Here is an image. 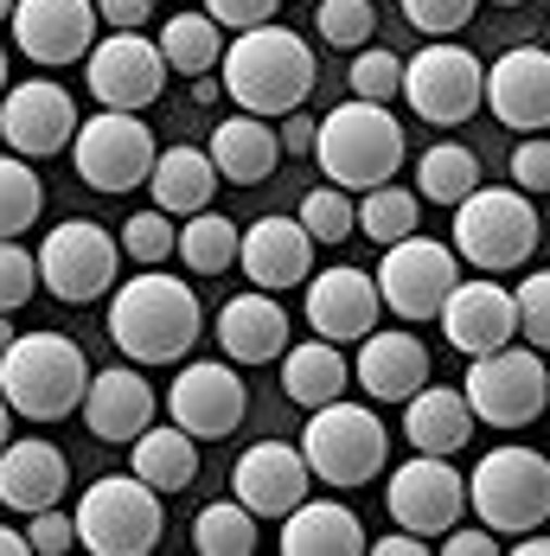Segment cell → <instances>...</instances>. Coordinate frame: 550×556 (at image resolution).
<instances>
[{"label":"cell","mask_w":550,"mask_h":556,"mask_svg":"<svg viewBox=\"0 0 550 556\" xmlns=\"http://www.w3.org/2000/svg\"><path fill=\"white\" fill-rule=\"evenodd\" d=\"M487 110L518 128L545 135L550 128V46H512L487 64Z\"/></svg>","instance_id":"21"},{"label":"cell","mask_w":550,"mask_h":556,"mask_svg":"<svg viewBox=\"0 0 550 556\" xmlns=\"http://www.w3.org/2000/svg\"><path fill=\"white\" fill-rule=\"evenodd\" d=\"M224 97L237 103V110L250 115H288L301 110L308 97H314V84H321V71H314V46L301 39V33H288V26H250V33H237L230 46H224Z\"/></svg>","instance_id":"1"},{"label":"cell","mask_w":550,"mask_h":556,"mask_svg":"<svg viewBox=\"0 0 550 556\" xmlns=\"http://www.w3.org/2000/svg\"><path fill=\"white\" fill-rule=\"evenodd\" d=\"M545 46H550V26H545Z\"/></svg>","instance_id":"61"},{"label":"cell","mask_w":550,"mask_h":556,"mask_svg":"<svg viewBox=\"0 0 550 556\" xmlns=\"http://www.w3.org/2000/svg\"><path fill=\"white\" fill-rule=\"evenodd\" d=\"M39 288H46V281H39V256L20 250L13 237H0V314H20Z\"/></svg>","instance_id":"44"},{"label":"cell","mask_w":550,"mask_h":556,"mask_svg":"<svg viewBox=\"0 0 550 556\" xmlns=\"http://www.w3.org/2000/svg\"><path fill=\"white\" fill-rule=\"evenodd\" d=\"M13 46L33 58V64H84L90 46L103 39L97 26H103V13H97V0H20L13 7Z\"/></svg>","instance_id":"17"},{"label":"cell","mask_w":550,"mask_h":556,"mask_svg":"<svg viewBox=\"0 0 550 556\" xmlns=\"http://www.w3.org/2000/svg\"><path fill=\"white\" fill-rule=\"evenodd\" d=\"M423 551H429V538H416V531H403V525L372 544V556H423Z\"/></svg>","instance_id":"53"},{"label":"cell","mask_w":550,"mask_h":556,"mask_svg":"<svg viewBox=\"0 0 550 556\" xmlns=\"http://www.w3.org/2000/svg\"><path fill=\"white\" fill-rule=\"evenodd\" d=\"M243 409H250V390H243L230 358H192V365H179V378L166 390V416L186 435H199V442L237 435L243 429Z\"/></svg>","instance_id":"15"},{"label":"cell","mask_w":550,"mask_h":556,"mask_svg":"<svg viewBox=\"0 0 550 556\" xmlns=\"http://www.w3.org/2000/svg\"><path fill=\"white\" fill-rule=\"evenodd\" d=\"M346 84H352V97H365V103H390V97H403V58L385 52V46H359Z\"/></svg>","instance_id":"42"},{"label":"cell","mask_w":550,"mask_h":556,"mask_svg":"<svg viewBox=\"0 0 550 556\" xmlns=\"http://www.w3.org/2000/svg\"><path fill=\"white\" fill-rule=\"evenodd\" d=\"M518 556H550V531H525V544H512Z\"/></svg>","instance_id":"55"},{"label":"cell","mask_w":550,"mask_h":556,"mask_svg":"<svg viewBox=\"0 0 550 556\" xmlns=\"http://www.w3.org/2000/svg\"><path fill=\"white\" fill-rule=\"evenodd\" d=\"M359 551H372V538L339 500H301L282 518V556H359Z\"/></svg>","instance_id":"29"},{"label":"cell","mask_w":550,"mask_h":556,"mask_svg":"<svg viewBox=\"0 0 550 556\" xmlns=\"http://www.w3.org/2000/svg\"><path fill=\"white\" fill-rule=\"evenodd\" d=\"M199 327H205L199 294L179 276L148 269V276H135V281H115L110 339L122 345V358H135V365H179L192 352Z\"/></svg>","instance_id":"2"},{"label":"cell","mask_w":550,"mask_h":556,"mask_svg":"<svg viewBox=\"0 0 550 556\" xmlns=\"http://www.w3.org/2000/svg\"><path fill=\"white\" fill-rule=\"evenodd\" d=\"M441 339L461 352V358H487L499 345L518 339V294L499 288V281H454L448 307H441Z\"/></svg>","instance_id":"19"},{"label":"cell","mask_w":550,"mask_h":556,"mask_svg":"<svg viewBox=\"0 0 550 556\" xmlns=\"http://www.w3.org/2000/svg\"><path fill=\"white\" fill-rule=\"evenodd\" d=\"M416 224H423V199L403 192V186H372V192L359 199V230H365L372 243H397V237H410Z\"/></svg>","instance_id":"39"},{"label":"cell","mask_w":550,"mask_h":556,"mask_svg":"<svg viewBox=\"0 0 550 556\" xmlns=\"http://www.w3.org/2000/svg\"><path fill=\"white\" fill-rule=\"evenodd\" d=\"M212 161H218V173L230 186H263L275 173V161H282V135L270 128V115L237 110L230 122L212 128Z\"/></svg>","instance_id":"30"},{"label":"cell","mask_w":550,"mask_h":556,"mask_svg":"<svg viewBox=\"0 0 550 556\" xmlns=\"http://www.w3.org/2000/svg\"><path fill=\"white\" fill-rule=\"evenodd\" d=\"M71 493V460L52 442H7L0 447V505L7 511H46Z\"/></svg>","instance_id":"27"},{"label":"cell","mask_w":550,"mask_h":556,"mask_svg":"<svg viewBox=\"0 0 550 556\" xmlns=\"http://www.w3.org/2000/svg\"><path fill=\"white\" fill-rule=\"evenodd\" d=\"M0 97H7V52H0Z\"/></svg>","instance_id":"59"},{"label":"cell","mask_w":550,"mask_h":556,"mask_svg":"<svg viewBox=\"0 0 550 556\" xmlns=\"http://www.w3.org/2000/svg\"><path fill=\"white\" fill-rule=\"evenodd\" d=\"M397 7H403V20H410L416 33L448 39V33H461V26L474 20V7H480V0H397Z\"/></svg>","instance_id":"46"},{"label":"cell","mask_w":550,"mask_h":556,"mask_svg":"<svg viewBox=\"0 0 550 556\" xmlns=\"http://www.w3.org/2000/svg\"><path fill=\"white\" fill-rule=\"evenodd\" d=\"M282 0H205V13L218 20L224 33H250V26H270Z\"/></svg>","instance_id":"49"},{"label":"cell","mask_w":550,"mask_h":556,"mask_svg":"<svg viewBox=\"0 0 550 556\" xmlns=\"http://www.w3.org/2000/svg\"><path fill=\"white\" fill-rule=\"evenodd\" d=\"M84 84H90V97L103 103V110H148V103H161L166 90V58L154 39H141V33H103L90 58H84Z\"/></svg>","instance_id":"16"},{"label":"cell","mask_w":550,"mask_h":556,"mask_svg":"<svg viewBox=\"0 0 550 556\" xmlns=\"http://www.w3.org/2000/svg\"><path fill=\"white\" fill-rule=\"evenodd\" d=\"M295 218L314 230V243H346V237L359 230V205L346 199V186H333V179H327V186H314V192L301 199V212H295Z\"/></svg>","instance_id":"40"},{"label":"cell","mask_w":550,"mask_h":556,"mask_svg":"<svg viewBox=\"0 0 550 556\" xmlns=\"http://www.w3.org/2000/svg\"><path fill=\"white\" fill-rule=\"evenodd\" d=\"M218 345L230 365H270L288 352V307L270 288H250L218 307Z\"/></svg>","instance_id":"26"},{"label":"cell","mask_w":550,"mask_h":556,"mask_svg":"<svg viewBox=\"0 0 550 556\" xmlns=\"http://www.w3.org/2000/svg\"><path fill=\"white\" fill-rule=\"evenodd\" d=\"M26 538H33V551H39V556L84 551V544H77V511H58V505H46V511H33V518H26Z\"/></svg>","instance_id":"47"},{"label":"cell","mask_w":550,"mask_h":556,"mask_svg":"<svg viewBox=\"0 0 550 556\" xmlns=\"http://www.w3.org/2000/svg\"><path fill=\"white\" fill-rule=\"evenodd\" d=\"M416 186H423V205H461L474 186H480V161H474V148H461V141H436V148H423V161H416Z\"/></svg>","instance_id":"36"},{"label":"cell","mask_w":550,"mask_h":556,"mask_svg":"<svg viewBox=\"0 0 550 556\" xmlns=\"http://www.w3.org/2000/svg\"><path fill=\"white\" fill-rule=\"evenodd\" d=\"M275 135H282V154H314V135H321V128H314V122H308L301 110H288Z\"/></svg>","instance_id":"52"},{"label":"cell","mask_w":550,"mask_h":556,"mask_svg":"<svg viewBox=\"0 0 550 556\" xmlns=\"http://www.w3.org/2000/svg\"><path fill=\"white\" fill-rule=\"evenodd\" d=\"M441 551H448V556H493L499 551V531H493V525H467V531L454 525Z\"/></svg>","instance_id":"51"},{"label":"cell","mask_w":550,"mask_h":556,"mask_svg":"<svg viewBox=\"0 0 550 556\" xmlns=\"http://www.w3.org/2000/svg\"><path fill=\"white\" fill-rule=\"evenodd\" d=\"M390 525L416 531V538H448L467 511V480L454 473V454H410L390 473Z\"/></svg>","instance_id":"14"},{"label":"cell","mask_w":550,"mask_h":556,"mask_svg":"<svg viewBox=\"0 0 550 556\" xmlns=\"http://www.w3.org/2000/svg\"><path fill=\"white\" fill-rule=\"evenodd\" d=\"M474 403L467 390H448V384H423L410 403H403V435L416 454H461L474 442Z\"/></svg>","instance_id":"28"},{"label":"cell","mask_w":550,"mask_h":556,"mask_svg":"<svg viewBox=\"0 0 550 556\" xmlns=\"http://www.w3.org/2000/svg\"><path fill=\"white\" fill-rule=\"evenodd\" d=\"M301 454H308L314 480H327V486H365V480L385 473L390 435H385V422H378L365 403H346V396H339V403L308 409Z\"/></svg>","instance_id":"8"},{"label":"cell","mask_w":550,"mask_h":556,"mask_svg":"<svg viewBox=\"0 0 550 556\" xmlns=\"http://www.w3.org/2000/svg\"><path fill=\"white\" fill-rule=\"evenodd\" d=\"M97 13H103L110 33H141L148 13H154V0H97Z\"/></svg>","instance_id":"50"},{"label":"cell","mask_w":550,"mask_h":556,"mask_svg":"<svg viewBox=\"0 0 550 556\" xmlns=\"http://www.w3.org/2000/svg\"><path fill=\"white\" fill-rule=\"evenodd\" d=\"M518 333H525V345L550 352V269L518 281Z\"/></svg>","instance_id":"45"},{"label":"cell","mask_w":550,"mask_h":556,"mask_svg":"<svg viewBox=\"0 0 550 556\" xmlns=\"http://www.w3.org/2000/svg\"><path fill=\"white\" fill-rule=\"evenodd\" d=\"M128 473H141L154 493H186L199 480V435H186L179 422H166V429L148 422L128 442Z\"/></svg>","instance_id":"33"},{"label":"cell","mask_w":550,"mask_h":556,"mask_svg":"<svg viewBox=\"0 0 550 556\" xmlns=\"http://www.w3.org/2000/svg\"><path fill=\"white\" fill-rule=\"evenodd\" d=\"M512 186L525 192H550V135H532L512 148Z\"/></svg>","instance_id":"48"},{"label":"cell","mask_w":550,"mask_h":556,"mask_svg":"<svg viewBox=\"0 0 550 556\" xmlns=\"http://www.w3.org/2000/svg\"><path fill=\"white\" fill-rule=\"evenodd\" d=\"M467 505L480 511V525H493L499 538L545 531V518H550V460L538 454V447H518V442L480 454V467H474V480H467Z\"/></svg>","instance_id":"7"},{"label":"cell","mask_w":550,"mask_h":556,"mask_svg":"<svg viewBox=\"0 0 550 556\" xmlns=\"http://www.w3.org/2000/svg\"><path fill=\"white\" fill-rule=\"evenodd\" d=\"M352 384V365H346V352L333 345V339H301V345H288L282 352V396L288 403H301V409H321V403H339Z\"/></svg>","instance_id":"32"},{"label":"cell","mask_w":550,"mask_h":556,"mask_svg":"<svg viewBox=\"0 0 550 556\" xmlns=\"http://www.w3.org/2000/svg\"><path fill=\"white\" fill-rule=\"evenodd\" d=\"M352 384L372 403H410L429 384V345L416 333H365L352 358Z\"/></svg>","instance_id":"25"},{"label":"cell","mask_w":550,"mask_h":556,"mask_svg":"<svg viewBox=\"0 0 550 556\" xmlns=\"http://www.w3.org/2000/svg\"><path fill=\"white\" fill-rule=\"evenodd\" d=\"M0 556H33V538L13 531V525H0Z\"/></svg>","instance_id":"54"},{"label":"cell","mask_w":550,"mask_h":556,"mask_svg":"<svg viewBox=\"0 0 550 556\" xmlns=\"http://www.w3.org/2000/svg\"><path fill=\"white\" fill-rule=\"evenodd\" d=\"M115 269H122V243L90 218L52 224V237L39 243V281L64 307H90V301L115 294Z\"/></svg>","instance_id":"13"},{"label":"cell","mask_w":550,"mask_h":556,"mask_svg":"<svg viewBox=\"0 0 550 556\" xmlns=\"http://www.w3.org/2000/svg\"><path fill=\"white\" fill-rule=\"evenodd\" d=\"M218 161H212V148H166L154 173H148V192H154V205H161L166 218H192V212H205L212 205V192H218Z\"/></svg>","instance_id":"31"},{"label":"cell","mask_w":550,"mask_h":556,"mask_svg":"<svg viewBox=\"0 0 550 556\" xmlns=\"http://www.w3.org/2000/svg\"><path fill=\"white\" fill-rule=\"evenodd\" d=\"M46 212V186H39V173L26 167V154H0V237H20V230H33Z\"/></svg>","instance_id":"38"},{"label":"cell","mask_w":550,"mask_h":556,"mask_svg":"<svg viewBox=\"0 0 550 556\" xmlns=\"http://www.w3.org/2000/svg\"><path fill=\"white\" fill-rule=\"evenodd\" d=\"M403 154H410L403 122L385 103H365V97L339 103L321 122V135H314V161H321V173H327L333 186H365V192L390 186L397 167H403Z\"/></svg>","instance_id":"4"},{"label":"cell","mask_w":550,"mask_h":556,"mask_svg":"<svg viewBox=\"0 0 550 556\" xmlns=\"http://www.w3.org/2000/svg\"><path fill=\"white\" fill-rule=\"evenodd\" d=\"M237 269L250 276V288H301L314 276V230L301 218H257L243 230Z\"/></svg>","instance_id":"23"},{"label":"cell","mask_w":550,"mask_h":556,"mask_svg":"<svg viewBox=\"0 0 550 556\" xmlns=\"http://www.w3.org/2000/svg\"><path fill=\"white\" fill-rule=\"evenodd\" d=\"M7 422H13V403H7V396H0V447L13 442V429H7Z\"/></svg>","instance_id":"56"},{"label":"cell","mask_w":550,"mask_h":556,"mask_svg":"<svg viewBox=\"0 0 550 556\" xmlns=\"http://www.w3.org/2000/svg\"><path fill=\"white\" fill-rule=\"evenodd\" d=\"M314 33H321L327 46H339V52H359V46H372V33H378V7H372V0H321Z\"/></svg>","instance_id":"41"},{"label":"cell","mask_w":550,"mask_h":556,"mask_svg":"<svg viewBox=\"0 0 550 556\" xmlns=\"http://www.w3.org/2000/svg\"><path fill=\"white\" fill-rule=\"evenodd\" d=\"M84 390H90V358L77 352V339L20 333L0 352V396L26 422H58L71 409H84Z\"/></svg>","instance_id":"3"},{"label":"cell","mask_w":550,"mask_h":556,"mask_svg":"<svg viewBox=\"0 0 550 556\" xmlns=\"http://www.w3.org/2000/svg\"><path fill=\"white\" fill-rule=\"evenodd\" d=\"M77 103H71V90L52 84V77H33V84H13L7 97H0V135H7V148L13 154H26V161H46V154H64L71 141H77Z\"/></svg>","instance_id":"18"},{"label":"cell","mask_w":550,"mask_h":556,"mask_svg":"<svg viewBox=\"0 0 550 556\" xmlns=\"http://www.w3.org/2000/svg\"><path fill=\"white\" fill-rule=\"evenodd\" d=\"M448 237H454V256L474 263L480 276L518 269L538 250V205H532L525 186H474L454 205V230Z\"/></svg>","instance_id":"5"},{"label":"cell","mask_w":550,"mask_h":556,"mask_svg":"<svg viewBox=\"0 0 550 556\" xmlns=\"http://www.w3.org/2000/svg\"><path fill=\"white\" fill-rule=\"evenodd\" d=\"M308 486H314V467H308V454L288 442H257L237 454V467H230V493L250 505L257 518H288L295 505L308 500Z\"/></svg>","instance_id":"20"},{"label":"cell","mask_w":550,"mask_h":556,"mask_svg":"<svg viewBox=\"0 0 550 556\" xmlns=\"http://www.w3.org/2000/svg\"><path fill=\"white\" fill-rule=\"evenodd\" d=\"M154 390L148 378L135 371V358L128 365H103V371H90V390H84V429L97 435V442H135L148 422H154Z\"/></svg>","instance_id":"24"},{"label":"cell","mask_w":550,"mask_h":556,"mask_svg":"<svg viewBox=\"0 0 550 556\" xmlns=\"http://www.w3.org/2000/svg\"><path fill=\"white\" fill-rule=\"evenodd\" d=\"M161 58L179 77H212L224 64V26L212 13H173L161 26Z\"/></svg>","instance_id":"34"},{"label":"cell","mask_w":550,"mask_h":556,"mask_svg":"<svg viewBox=\"0 0 550 556\" xmlns=\"http://www.w3.org/2000/svg\"><path fill=\"white\" fill-rule=\"evenodd\" d=\"M237 250H243V230L224 218V212H212V205L179 224V263L192 276H224L237 263Z\"/></svg>","instance_id":"35"},{"label":"cell","mask_w":550,"mask_h":556,"mask_svg":"<svg viewBox=\"0 0 550 556\" xmlns=\"http://www.w3.org/2000/svg\"><path fill=\"white\" fill-rule=\"evenodd\" d=\"M71 161H77V179L90 192H135V186H148L161 148H154V128L135 110H97L77 128Z\"/></svg>","instance_id":"11"},{"label":"cell","mask_w":550,"mask_h":556,"mask_svg":"<svg viewBox=\"0 0 550 556\" xmlns=\"http://www.w3.org/2000/svg\"><path fill=\"white\" fill-rule=\"evenodd\" d=\"M166 493H154L141 473H103L77 500V544L97 556H148L161 551Z\"/></svg>","instance_id":"6"},{"label":"cell","mask_w":550,"mask_h":556,"mask_svg":"<svg viewBox=\"0 0 550 556\" xmlns=\"http://www.w3.org/2000/svg\"><path fill=\"white\" fill-rule=\"evenodd\" d=\"M13 7H20V0H0V20H13Z\"/></svg>","instance_id":"58"},{"label":"cell","mask_w":550,"mask_h":556,"mask_svg":"<svg viewBox=\"0 0 550 556\" xmlns=\"http://www.w3.org/2000/svg\"><path fill=\"white\" fill-rule=\"evenodd\" d=\"M192 551L199 556H250L257 551V511L243 500H218L192 518Z\"/></svg>","instance_id":"37"},{"label":"cell","mask_w":550,"mask_h":556,"mask_svg":"<svg viewBox=\"0 0 550 556\" xmlns=\"http://www.w3.org/2000/svg\"><path fill=\"white\" fill-rule=\"evenodd\" d=\"M461 390L487 429H532L550 403V358L538 345H499L487 358H474Z\"/></svg>","instance_id":"10"},{"label":"cell","mask_w":550,"mask_h":556,"mask_svg":"<svg viewBox=\"0 0 550 556\" xmlns=\"http://www.w3.org/2000/svg\"><path fill=\"white\" fill-rule=\"evenodd\" d=\"M7 345H13V333H7V314H0V352H7Z\"/></svg>","instance_id":"57"},{"label":"cell","mask_w":550,"mask_h":556,"mask_svg":"<svg viewBox=\"0 0 550 556\" xmlns=\"http://www.w3.org/2000/svg\"><path fill=\"white\" fill-rule=\"evenodd\" d=\"M454 281H461V256H454V243H436V237H423V230H410V237L385 243L378 294H385V307L397 314V320H441Z\"/></svg>","instance_id":"12"},{"label":"cell","mask_w":550,"mask_h":556,"mask_svg":"<svg viewBox=\"0 0 550 556\" xmlns=\"http://www.w3.org/2000/svg\"><path fill=\"white\" fill-rule=\"evenodd\" d=\"M493 7H525V0H493Z\"/></svg>","instance_id":"60"},{"label":"cell","mask_w":550,"mask_h":556,"mask_svg":"<svg viewBox=\"0 0 550 556\" xmlns=\"http://www.w3.org/2000/svg\"><path fill=\"white\" fill-rule=\"evenodd\" d=\"M378 314H385V294H378V276H365V269H352V263H333L314 276L308 288V327L333 345H346V339H365L378 327Z\"/></svg>","instance_id":"22"},{"label":"cell","mask_w":550,"mask_h":556,"mask_svg":"<svg viewBox=\"0 0 550 556\" xmlns=\"http://www.w3.org/2000/svg\"><path fill=\"white\" fill-rule=\"evenodd\" d=\"M122 256H135L141 269H161L166 256H179V230H173V218H166L161 205L135 212V218L122 224Z\"/></svg>","instance_id":"43"},{"label":"cell","mask_w":550,"mask_h":556,"mask_svg":"<svg viewBox=\"0 0 550 556\" xmlns=\"http://www.w3.org/2000/svg\"><path fill=\"white\" fill-rule=\"evenodd\" d=\"M403 103L429 128H461L474 110H487V64L454 39H429L416 58H403Z\"/></svg>","instance_id":"9"}]
</instances>
